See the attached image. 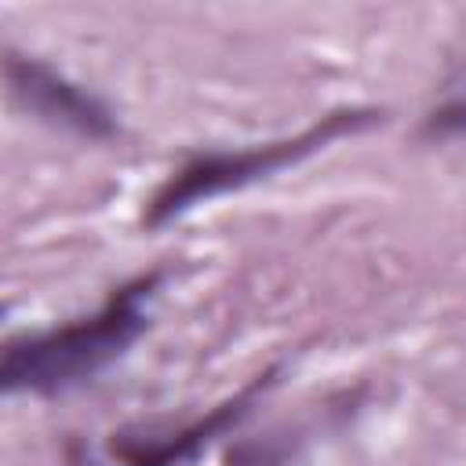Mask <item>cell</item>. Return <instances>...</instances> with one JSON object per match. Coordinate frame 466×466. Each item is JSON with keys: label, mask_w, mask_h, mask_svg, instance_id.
I'll use <instances>...</instances> for the list:
<instances>
[{"label": "cell", "mask_w": 466, "mask_h": 466, "mask_svg": "<svg viewBox=\"0 0 466 466\" xmlns=\"http://www.w3.org/2000/svg\"><path fill=\"white\" fill-rule=\"evenodd\" d=\"M160 284V273L135 277L131 284L116 288L95 317L76 324L25 335L7 342L4 350V390L7 393H55L98 375L113 364L149 324V299Z\"/></svg>", "instance_id": "6da1fadb"}, {"label": "cell", "mask_w": 466, "mask_h": 466, "mask_svg": "<svg viewBox=\"0 0 466 466\" xmlns=\"http://www.w3.org/2000/svg\"><path fill=\"white\" fill-rule=\"evenodd\" d=\"M7 87H11V98L25 113H33L55 127H66L80 138H113L116 135V120L102 98H95L91 91H84L80 84L66 80L62 73H55L51 66H44L36 58L11 51L7 55Z\"/></svg>", "instance_id": "3957f363"}, {"label": "cell", "mask_w": 466, "mask_h": 466, "mask_svg": "<svg viewBox=\"0 0 466 466\" xmlns=\"http://www.w3.org/2000/svg\"><path fill=\"white\" fill-rule=\"evenodd\" d=\"M266 386V379H255L244 393H237L233 400H226L222 408H215L208 419H197L175 433H164V437H131V433H120L113 441V455L124 462V466H182L186 459H193L211 437H218L222 430H229L251 404V397Z\"/></svg>", "instance_id": "277c9868"}, {"label": "cell", "mask_w": 466, "mask_h": 466, "mask_svg": "<svg viewBox=\"0 0 466 466\" xmlns=\"http://www.w3.org/2000/svg\"><path fill=\"white\" fill-rule=\"evenodd\" d=\"M368 124H375V109H339L280 142H262V146H248V149H233V153H200L189 164H182L153 193V200L146 208V226H164L200 200H211L229 189H244L288 164L306 160L309 153L324 149L328 142H335L350 131H360Z\"/></svg>", "instance_id": "7a4b0ae2"}]
</instances>
